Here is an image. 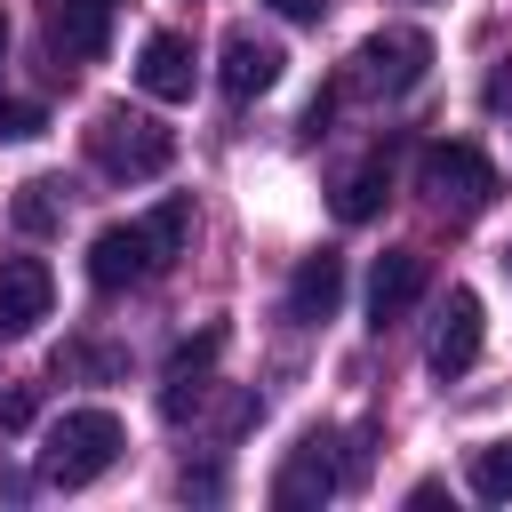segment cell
Returning <instances> with one entry per match:
<instances>
[{
	"label": "cell",
	"mask_w": 512,
	"mask_h": 512,
	"mask_svg": "<svg viewBox=\"0 0 512 512\" xmlns=\"http://www.w3.org/2000/svg\"><path fill=\"white\" fill-rule=\"evenodd\" d=\"M184 240H192V192H168L152 216H136V224H104V232L88 240V280H96L104 296L144 288L152 272H168V264L184 256Z\"/></svg>",
	"instance_id": "1"
},
{
	"label": "cell",
	"mask_w": 512,
	"mask_h": 512,
	"mask_svg": "<svg viewBox=\"0 0 512 512\" xmlns=\"http://www.w3.org/2000/svg\"><path fill=\"white\" fill-rule=\"evenodd\" d=\"M120 448H128V432H120L112 408H64L40 440V480L48 488H88L120 464Z\"/></svg>",
	"instance_id": "2"
},
{
	"label": "cell",
	"mask_w": 512,
	"mask_h": 512,
	"mask_svg": "<svg viewBox=\"0 0 512 512\" xmlns=\"http://www.w3.org/2000/svg\"><path fill=\"white\" fill-rule=\"evenodd\" d=\"M88 160H96L104 176H120V184H144V176H160V168L176 160V136H168L152 112L104 104V112L88 120Z\"/></svg>",
	"instance_id": "3"
},
{
	"label": "cell",
	"mask_w": 512,
	"mask_h": 512,
	"mask_svg": "<svg viewBox=\"0 0 512 512\" xmlns=\"http://www.w3.org/2000/svg\"><path fill=\"white\" fill-rule=\"evenodd\" d=\"M424 64H432V40L416 24H392V32H368L352 48V64H344L336 88H352V96H408L424 80Z\"/></svg>",
	"instance_id": "4"
},
{
	"label": "cell",
	"mask_w": 512,
	"mask_h": 512,
	"mask_svg": "<svg viewBox=\"0 0 512 512\" xmlns=\"http://www.w3.org/2000/svg\"><path fill=\"white\" fill-rule=\"evenodd\" d=\"M416 184H424L432 208H448V216H480V208L496 200V168H488L480 144H424Z\"/></svg>",
	"instance_id": "5"
},
{
	"label": "cell",
	"mask_w": 512,
	"mask_h": 512,
	"mask_svg": "<svg viewBox=\"0 0 512 512\" xmlns=\"http://www.w3.org/2000/svg\"><path fill=\"white\" fill-rule=\"evenodd\" d=\"M344 488V464H336V440L328 432H304L296 448H288V464L272 472V504L280 512H312V504H328Z\"/></svg>",
	"instance_id": "6"
},
{
	"label": "cell",
	"mask_w": 512,
	"mask_h": 512,
	"mask_svg": "<svg viewBox=\"0 0 512 512\" xmlns=\"http://www.w3.org/2000/svg\"><path fill=\"white\" fill-rule=\"evenodd\" d=\"M216 352H224V320H208L200 336H184V344L168 352V368H160V416H168V424H184V416L208 400V368H216Z\"/></svg>",
	"instance_id": "7"
},
{
	"label": "cell",
	"mask_w": 512,
	"mask_h": 512,
	"mask_svg": "<svg viewBox=\"0 0 512 512\" xmlns=\"http://www.w3.org/2000/svg\"><path fill=\"white\" fill-rule=\"evenodd\" d=\"M56 304V272L40 256H0V344L8 336H32Z\"/></svg>",
	"instance_id": "8"
},
{
	"label": "cell",
	"mask_w": 512,
	"mask_h": 512,
	"mask_svg": "<svg viewBox=\"0 0 512 512\" xmlns=\"http://www.w3.org/2000/svg\"><path fill=\"white\" fill-rule=\"evenodd\" d=\"M280 40H264V32H224V64H216V80H224V96L232 104H256V96H272L280 88Z\"/></svg>",
	"instance_id": "9"
},
{
	"label": "cell",
	"mask_w": 512,
	"mask_h": 512,
	"mask_svg": "<svg viewBox=\"0 0 512 512\" xmlns=\"http://www.w3.org/2000/svg\"><path fill=\"white\" fill-rule=\"evenodd\" d=\"M112 8L120 0H48V48L64 64H96L112 48Z\"/></svg>",
	"instance_id": "10"
},
{
	"label": "cell",
	"mask_w": 512,
	"mask_h": 512,
	"mask_svg": "<svg viewBox=\"0 0 512 512\" xmlns=\"http://www.w3.org/2000/svg\"><path fill=\"white\" fill-rule=\"evenodd\" d=\"M432 376L448 384V376H464L472 360H480V296L472 288H448V304H440V328H432Z\"/></svg>",
	"instance_id": "11"
},
{
	"label": "cell",
	"mask_w": 512,
	"mask_h": 512,
	"mask_svg": "<svg viewBox=\"0 0 512 512\" xmlns=\"http://www.w3.org/2000/svg\"><path fill=\"white\" fill-rule=\"evenodd\" d=\"M192 64H200V56H192L184 32H152V40L136 48V88L160 96V104H184V96H192Z\"/></svg>",
	"instance_id": "12"
},
{
	"label": "cell",
	"mask_w": 512,
	"mask_h": 512,
	"mask_svg": "<svg viewBox=\"0 0 512 512\" xmlns=\"http://www.w3.org/2000/svg\"><path fill=\"white\" fill-rule=\"evenodd\" d=\"M416 296H424V256L416 248H384L376 272H368V328H392Z\"/></svg>",
	"instance_id": "13"
},
{
	"label": "cell",
	"mask_w": 512,
	"mask_h": 512,
	"mask_svg": "<svg viewBox=\"0 0 512 512\" xmlns=\"http://www.w3.org/2000/svg\"><path fill=\"white\" fill-rule=\"evenodd\" d=\"M336 304H344V256H304L296 264V280H288V320H336Z\"/></svg>",
	"instance_id": "14"
},
{
	"label": "cell",
	"mask_w": 512,
	"mask_h": 512,
	"mask_svg": "<svg viewBox=\"0 0 512 512\" xmlns=\"http://www.w3.org/2000/svg\"><path fill=\"white\" fill-rule=\"evenodd\" d=\"M384 192H392V152L376 144V152H368V160L336 184V216H344V224H368V216L384 208Z\"/></svg>",
	"instance_id": "15"
},
{
	"label": "cell",
	"mask_w": 512,
	"mask_h": 512,
	"mask_svg": "<svg viewBox=\"0 0 512 512\" xmlns=\"http://www.w3.org/2000/svg\"><path fill=\"white\" fill-rule=\"evenodd\" d=\"M64 192H72L64 176H32V184H16V208H8L16 232H32V240L56 232V224H64Z\"/></svg>",
	"instance_id": "16"
},
{
	"label": "cell",
	"mask_w": 512,
	"mask_h": 512,
	"mask_svg": "<svg viewBox=\"0 0 512 512\" xmlns=\"http://www.w3.org/2000/svg\"><path fill=\"white\" fill-rule=\"evenodd\" d=\"M472 496L480 504H512V440H480L472 448Z\"/></svg>",
	"instance_id": "17"
},
{
	"label": "cell",
	"mask_w": 512,
	"mask_h": 512,
	"mask_svg": "<svg viewBox=\"0 0 512 512\" xmlns=\"http://www.w3.org/2000/svg\"><path fill=\"white\" fill-rule=\"evenodd\" d=\"M56 376H128V352H112V344H64Z\"/></svg>",
	"instance_id": "18"
},
{
	"label": "cell",
	"mask_w": 512,
	"mask_h": 512,
	"mask_svg": "<svg viewBox=\"0 0 512 512\" xmlns=\"http://www.w3.org/2000/svg\"><path fill=\"white\" fill-rule=\"evenodd\" d=\"M48 120H40V104H24V96H0V144H24V136H40Z\"/></svg>",
	"instance_id": "19"
},
{
	"label": "cell",
	"mask_w": 512,
	"mask_h": 512,
	"mask_svg": "<svg viewBox=\"0 0 512 512\" xmlns=\"http://www.w3.org/2000/svg\"><path fill=\"white\" fill-rule=\"evenodd\" d=\"M32 416H40V392H32V384H8V392H0V432H24Z\"/></svg>",
	"instance_id": "20"
},
{
	"label": "cell",
	"mask_w": 512,
	"mask_h": 512,
	"mask_svg": "<svg viewBox=\"0 0 512 512\" xmlns=\"http://www.w3.org/2000/svg\"><path fill=\"white\" fill-rule=\"evenodd\" d=\"M184 496H200V504H208V496H224V472H216V464H200V472H184Z\"/></svg>",
	"instance_id": "21"
},
{
	"label": "cell",
	"mask_w": 512,
	"mask_h": 512,
	"mask_svg": "<svg viewBox=\"0 0 512 512\" xmlns=\"http://www.w3.org/2000/svg\"><path fill=\"white\" fill-rule=\"evenodd\" d=\"M272 8H280L288 24H320V16H328V0H272Z\"/></svg>",
	"instance_id": "22"
},
{
	"label": "cell",
	"mask_w": 512,
	"mask_h": 512,
	"mask_svg": "<svg viewBox=\"0 0 512 512\" xmlns=\"http://www.w3.org/2000/svg\"><path fill=\"white\" fill-rule=\"evenodd\" d=\"M0 56H8V16H0Z\"/></svg>",
	"instance_id": "23"
}]
</instances>
